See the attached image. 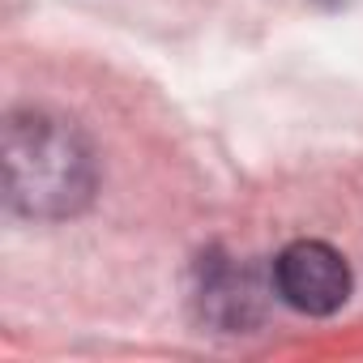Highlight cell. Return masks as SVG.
<instances>
[{"label": "cell", "instance_id": "1", "mask_svg": "<svg viewBox=\"0 0 363 363\" xmlns=\"http://www.w3.org/2000/svg\"><path fill=\"white\" fill-rule=\"evenodd\" d=\"M99 184L94 150L52 111H13L5 124V197L26 218H73Z\"/></svg>", "mask_w": 363, "mask_h": 363}, {"label": "cell", "instance_id": "2", "mask_svg": "<svg viewBox=\"0 0 363 363\" xmlns=\"http://www.w3.org/2000/svg\"><path fill=\"white\" fill-rule=\"evenodd\" d=\"M274 291L308 316H329L350 299V265L320 240H295L274 261Z\"/></svg>", "mask_w": 363, "mask_h": 363}, {"label": "cell", "instance_id": "3", "mask_svg": "<svg viewBox=\"0 0 363 363\" xmlns=\"http://www.w3.org/2000/svg\"><path fill=\"white\" fill-rule=\"evenodd\" d=\"M201 312L223 325V329H244L261 316V286L257 278L244 269V265H231V261H214L210 269L201 265Z\"/></svg>", "mask_w": 363, "mask_h": 363}]
</instances>
